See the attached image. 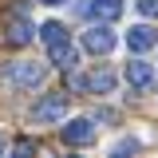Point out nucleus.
<instances>
[{"instance_id": "dca6fc26", "label": "nucleus", "mask_w": 158, "mask_h": 158, "mask_svg": "<svg viewBox=\"0 0 158 158\" xmlns=\"http://www.w3.org/2000/svg\"><path fill=\"white\" fill-rule=\"evenodd\" d=\"M0 154H4V135H0Z\"/></svg>"}, {"instance_id": "7ed1b4c3", "label": "nucleus", "mask_w": 158, "mask_h": 158, "mask_svg": "<svg viewBox=\"0 0 158 158\" xmlns=\"http://www.w3.org/2000/svg\"><path fill=\"white\" fill-rule=\"evenodd\" d=\"M67 118V91H52L32 107V123H63Z\"/></svg>"}, {"instance_id": "1a4fd4ad", "label": "nucleus", "mask_w": 158, "mask_h": 158, "mask_svg": "<svg viewBox=\"0 0 158 158\" xmlns=\"http://www.w3.org/2000/svg\"><path fill=\"white\" fill-rule=\"evenodd\" d=\"M48 59H52L56 67H63V71H75L79 52L71 48V40H59V44H52V48H48Z\"/></svg>"}, {"instance_id": "2eb2a0df", "label": "nucleus", "mask_w": 158, "mask_h": 158, "mask_svg": "<svg viewBox=\"0 0 158 158\" xmlns=\"http://www.w3.org/2000/svg\"><path fill=\"white\" fill-rule=\"evenodd\" d=\"M36 4H48V8H56V4H67V0H36Z\"/></svg>"}, {"instance_id": "9d476101", "label": "nucleus", "mask_w": 158, "mask_h": 158, "mask_svg": "<svg viewBox=\"0 0 158 158\" xmlns=\"http://www.w3.org/2000/svg\"><path fill=\"white\" fill-rule=\"evenodd\" d=\"M87 16H91V20H103V24H111V20L123 16V0H91V4H87Z\"/></svg>"}, {"instance_id": "20e7f679", "label": "nucleus", "mask_w": 158, "mask_h": 158, "mask_svg": "<svg viewBox=\"0 0 158 158\" xmlns=\"http://www.w3.org/2000/svg\"><path fill=\"white\" fill-rule=\"evenodd\" d=\"M95 118H67L63 127H59V138L67 142V146H91L95 142Z\"/></svg>"}, {"instance_id": "423d86ee", "label": "nucleus", "mask_w": 158, "mask_h": 158, "mask_svg": "<svg viewBox=\"0 0 158 158\" xmlns=\"http://www.w3.org/2000/svg\"><path fill=\"white\" fill-rule=\"evenodd\" d=\"M154 79H158L154 63H146V59H131V63H127V83H131V91H150Z\"/></svg>"}, {"instance_id": "f8f14e48", "label": "nucleus", "mask_w": 158, "mask_h": 158, "mask_svg": "<svg viewBox=\"0 0 158 158\" xmlns=\"http://www.w3.org/2000/svg\"><path fill=\"white\" fill-rule=\"evenodd\" d=\"M135 8L142 16H158V0H135Z\"/></svg>"}, {"instance_id": "39448f33", "label": "nucleus", "mask_w": 158, "mask_h": 158, "mask_svg": "<svg viewBox=\"0 0 158 158\" xmlns=\"http://www.w3.org/2000/svg\"><path fill=\"white\" fill-rule=\"evenodd\" d=\"M71 91H95V95H111L115 91V71L99 67L91 75H71Z\"/></svg>"}, {"instance_id": "f03ea898", "label": "nucleus", "mask_w": 158, "mask_h": 158, "mask_svg": "<svg viewBox=\"0 0 158 158\" xmlns=\"http://www.w3.org/2000/svg\"><path fill=\"white\" fill-rule=\"evenodd\" d=\"M4 79H8L12 87H20V91H36L40 83L48 79V67H44V63H12V67L4 71Z\"/></svg>"}, {"instance_id": "9b49d317", "label": "nucleus", "mask_w": 158, "mask_h": 158, "mask_svg": "<svg viewBox=\"0 0 158 158\" xmlns=\"http://www.w3.org/2000/svg\"><path fill=\"white\" fill-rule=\"evenodd\" d=\"M40 40L52 48V44H59V40H67V28H63L59 20H48V24H40Z\"/></svg>"}, {"instance_id": "ddd939ff", "label": "nucleus", "mask_w": 158, "mask_h": 158, "mask_svg": "<svg viewBox=\"0 0 158 158\" xmlns=\"http://www.w3.org/2000/svg\"><path fill=\"white\" fill-rule=\"evenodd\" d=\"M135 150H138V138H123L115 146V154H135Z\"/></svg>"}, {"instance_id": "f257e3e1", "label": "nucleus", "mask_w": 158, "mask_h": 158, "mask_svg": "<svg viewBox=\"0 0 158 158\" xmlns=\"http://www.w3.org/2000/svg\"><path fill=\"white\" fill-rule=\"evenodd\" d=\"M36 40V24L28 20V0H20L16 8L4 16V44L8 48H24Z\"/></svg>"}, {"instance_id": "6e6552de", "label": "nucleus", "mask_w": 158, "mask_h": 158, "mask_svg": "<svg viewBox=\"0 0 158 158\" xmlns=\"http://www.w3.org/2000/svg\"><path fill=\"white\" fill-rule=\"evenodd\" d=\"M158 44V32L150 28V24H135L131 32H127V48L135 52V56H142V52H150Z\"/></svg>"}, {"instance_id": "0eeeda50", "label": "nucleus", "mask_w": 158, "mask_h": 158, "mask_svg": "<svg viewBox=\"0 0 158 158\" xmlns=\"http://www.w3.org/2000/svg\"><path fill=\"white\" fill-rule=\"evenodd\" d=\"M83 48H87L91 56H107V52L115 48V32H111V28H107L103 20H99L91 32H83Z\"/></svg>"}, {"instance_id": "4468645a", "label": "nucleus", "mask_w": 158, "mask_h": 158, "mask_svg": "<svg viewBox=\"0 0 158 158\" xmlns=\"http://www.w3.org/2000/svg\"><path fill=\"white\" fill-rule=\"evenodd\" d=\"M32 150H36V142H28V138H24V142H16V154H32Z\"/></svg>"}]
</instances>
